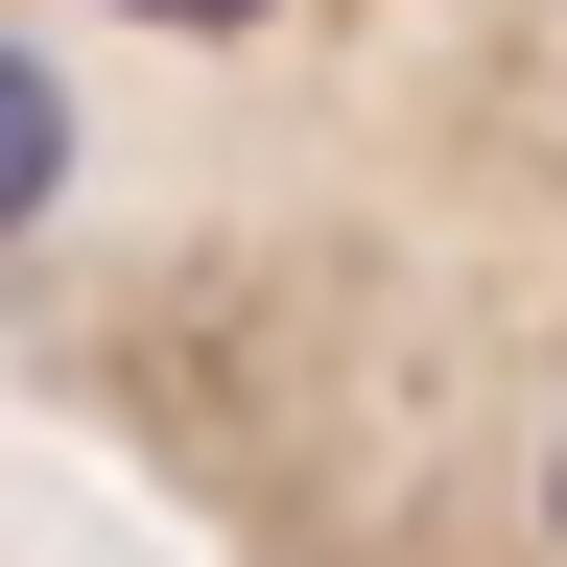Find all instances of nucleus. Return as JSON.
I'll return each instance as SVG.
<instances>
[{"label": "nucleus", "mask_w": 567, "mask_h": 567, "mask_svg": "<svg viewBox=\"0 0 567 567\" xmlns=\"http://www.w3.org/2000/svg\"><path fill=\"white\" fill-rule=\"evenodd\" d=\"M48 189H71V71H48V48H0V237H24Z\"/></svg>", "instance_id": "nucleus-1"}, {"label": "nucleus", "mask_w": 567, "mask_h": 567, "mask_svg": "<svg viewBox=\"0 0 567 567\" xmlns=\"http://www.w3.org/2000/svg\"><path fill=\"white\" fill-rule=\"evenodd\" d=\"M118 24H260V0H118Z\"/></svg>", "instance_id": "nucleus-2"}, {"label": "nucleus", "mask_w": 567, "mask_h": 567, "mask_svg": "<svg viewBox=\"0 0 567 567\" xmlns=\"http://www.w3.org/2000/svg\"><path fill=\"white\" fill-rule=\"evenodd\" d=\"M544 544H567V450H544Z\"/></svg>", "instance_id": "nucleus-3"}]
</instances>
